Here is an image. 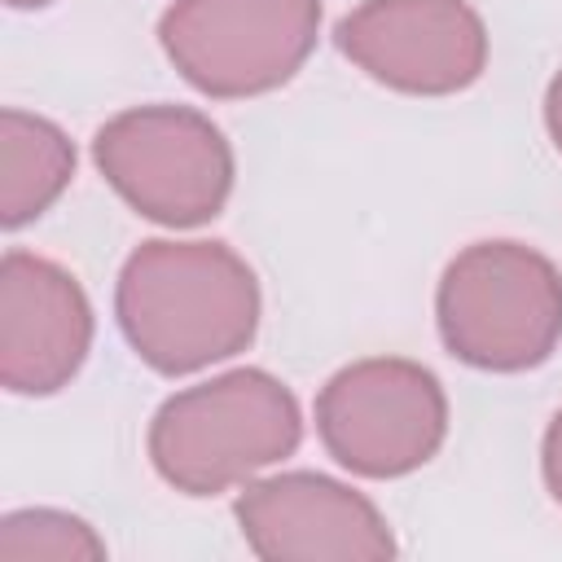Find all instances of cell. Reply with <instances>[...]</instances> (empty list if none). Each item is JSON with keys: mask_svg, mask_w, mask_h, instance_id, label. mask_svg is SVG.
I'll return each instance as SVG.
<instances>
[{"mask_svg": "<svg viewBox=\"0 0 562 562\" xmlns=\"http://www.w3.org/2000/svg\"><path fill=\"white\" fill-rule=\"evenodd\" d=\"M342 57L408 97H448L487 66V26L465 0H360L334 31Z\"/></svg>", "mask_w": 562, "mask_h": 562, "instance_id": "7", "label": "cell"}, {"mask_svg": "<svg viewBox=\"0 0 562 562\" xmlns=\"http://www.w3.org/2000/svg\"><path fill=\"white\" fill-rule=\"evenodd\" d=\"M75 176V145L70 136L31 114V110H0V224L22 228L40 220Z\"/></svg>", "mask_w": 562, "mask_h": 562, "instance_id": "10", "label": "cell"}, {"mask_svg": "<svg viewBox=\"0 0 562 562\" xmlns=\"http://www.w3.org/2000/svg\"><path fill=\"white\" fill-rule=\"evenodd\" d=\"M544 127H549L553 149L562 154V70L549 79V92H544Z\"/></svg>", "mask_w": 562, "mask_h": 562, "instance_id": "13", "label": "cell"}, {"mask_svg": "<svg viewBox=\"0 0 562 562\" xmlns=\"http://www.w3.org/2000/svg\"><path fill=\"white\" fill-rule=\"evenodd\" d=\"M92 158L110 189L145 220L198 228L233 193V145L189 105H132L97 127Z\"/></svg>", "mask_w": 562, "mask_h": 562, "instance_id": "4", "label": "cell"}, {"mask_svg": "<svg viewBox=\"0 0 562 562\" xmlns=\"http://www.w3.org/2000/svg\"><path fill=\"white\" fill-rule=\"evenodd\" d=\"M540 470H544V487L549 496L562 505V408L553 413L549 430H544V443H540Z\"/></svg>", "mask_w": 562, "mask_h": 562, "instance_id": "12", "label": "cell"}, {"mask_svg": "<svg viewBox=\"0 0 562 562\" xmlns=\"http://www.w3.org/2000/svg\"><path fill=\"white\" fill-rule=\"evenodd\" d=\"M105 540L66 509H13L0 518V562H101Z\"/></svg>", "mask_w": 562, "mask_h": 562, "instance_id": "11", "label": "cell"}, {"mask_svg": "<svg viewBox=\"0 0 562 562\" xmlns=\"http://www.w3.org/2000/svg\"><path fill=\"white\" fill-rule=\"evenodd\" d=\"M316 435L342 470L400 479L439 452L448 435V395L426 364L369 356L321 386Z\"/></svg>", "mask_w": 562, "mask_h": 562, "instance_id": "6", "label": "cell"}, {"mask_svg": "<svg viewBox=\"0 0 562 562\" xmlns=\"http://www.w3.org/2000/svg\"><path fill=\"white\" fill-rule=\"evenodd\" d=\"M321 35V0H171L158 22L167 61L202 97L241 101L294 79Z\"/></svg>", "mask_w": 562, "mask_h": 562, "instance_id": "5", "label": "cell"}, {"mask_svg": "<svg viewBox=\"0 0 562 562\" xmlns=\"http://www.w3.org/2000/svg\"><path fill=\"white\" fill-rule=\"evenodd\" d=\"M92 351V303L53 259L9 250L0 259V382L13 395L61 391Z\"/></svg>", "mask_w": 562, "mask_h": 562, "instance_id": "9", "label": "cell"}, {"mask_svg": "<svg viewBox=\"0 0 562 562\" xmlns=\"http://www.w3.org/2000/svg\"><path fill=\"white\" fill-rule=\"evenodd\" d=\"M233 514L250 553L268 562H382L395 553L378 505L316 470L250 479Z\"/></svg>", "mask_w": 562, "mask_h": 562, "instance_id": "8", "label": "cell"}, {"mask_svg": "<svg viewBox=\"0 0 562 562\" xmlns=\"http://www.w3.org/2000/svg\"><path fill=\"white\" fill-rule=\"evenodd\" d=\"M9 9H44V4H53V0H4Z\"/></svg>", "mask_w": 562, "mask_h": 562, "instance_id": "14", "label": "cell"}, {"mask_svg": "<svg viewBox=\"0 0 562 562\" xmlns=\"http://www.w3.org/2000/svg\"><path fill=\"white\" fill-rule=\"evenodd\" d=\"M435 321L470 369H536L562 342V272L522 241H474L443 268Z\"/></svg>", "mask_w": 562, "mask_h": 562, "instance_id": "3", "label": "cell"}, {"mask_svg": "<svg viewBox=\"0 0 562 562\" xmlns=\"http://www.w3.org/2000/svg\"><path fill=\"white\" fill-rule=\"evenodd\" d=\"M114 316L154 373L180 378L255 342L259 281L224 241H140L114 285Z\"/></svg>", "mask_w": 562, "mask_h": 562, "instance_id": "1", "label": "cell"}, {"mask_svg": "<svg viewBox=\"0 0 562 562\" xmlns=\"http://www.w3.org/2000/svg\"><path fill=\"white\" fill-rule=\"evenodd\" d=\"M303 439L294 391L263 369L184 386L149 422V461L184 496H220L285 461Z\"/></svg>", "mask_w": 562, "mask_h": 562, "instance_id": "2", "label": "cell"}]
</instances>
